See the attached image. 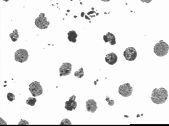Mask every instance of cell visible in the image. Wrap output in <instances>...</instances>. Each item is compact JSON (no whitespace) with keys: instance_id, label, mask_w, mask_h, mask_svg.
I'll use <instances>...</instances> for the list:
<instances>
[{"instance_id":"21","label":"cell","mask_w":169,"mask_h":126,"mask_svg":"<svg viewBox=\"0 0 169 126\" xmlns=\"http://www.w3.org/2000/svg\"><path fill=\"white\" fill-rule=\"evenodd\" d=\"M140 1L143 3H146L148 4V3H150L152 0H140Z\"/></svg>"},{"instance_id":"10","label":"cell","mask_w":169,"mask_h":126,"mask_svg":"<svg viewBox=\"0 0 169 126\" xmlns=\"http://www.w3.org/2000/svg\"><path fill=\"white\" fill-rule=\"evenodd\" d=\"M87 111L94 113L98 109L97 102L94 100H88L86 103Z\"/></svg>"},{"instance_id":"11","label":"cell","mask_w":169,"mask_h":126,"mask_svg":"<svg viewBox=\"0 0 169 126\" xmlns=\"http://www.w3.org/2000/svg\"><path fill=\"white\" fill-rule=\"evenodd\" d=\"M105 61L109 65H113L117 63L118 61V56L114 53H108L105 56Z\"/></svg>"},{"instance_id":"17","label":"cell","mask_w":169,"mask_h":126,"mask_svg":"<svg viewBox=\"0 0 169 126\" xmlns=\"http://www.w3.org/2000/svg\"><path fill=\"white\" fill-rule=\"evenodd\" d=\"M7 100H9L10 102H12L15 100V95L12 93H8L7 94Z\"/></svg>"},{"instance_id":"4","label":"cell","mask_w":169,"mask_h":126,"mask_svg":"<svg viewBox=\"0 0 169 126\" xmlns=\"http://www.w3.org/2000/svg\"><path fill=\"white\" fill-rule=\"evenodd\" d=\"M35 25L40 29H44L48 28L50 22L47 21V18L45 16V14L41 13L35 20Z\"/></svg>"},{"instance_id":"6","label":"cell","mask_w":169,"mask_h":126,"mask_svg":"<svg viewBox=\"0 0 169 126\" xmlns=\"http://www.w3.org/2000/svg\"><path fill=\"white\" fill-rule=\"evenodd\" d=\"M133 88L129 83L120 85L118 88V93L122 97H128L131 96L133 93Z\"/></svg>"},{"instance_id":"18","label":"cell","mask_w":169,"mask_h":126,"mask_svg":"<svg viewBox=\"0 0 169 126\" xmlns=\"http://www.w3.org/2000/svg\"><path fill=\"white\" fill-rule=\"evenodd\" d=\"M61 125H72V123L71 122L70 120L68 119H63L62 121L61 122Z\"/></svg>"},{"instance_id":"3","label":"cell","mask_w":169,"mask_h":126,"mask_svg":"<svg viewBox=\"0 0 169 126\" xmlns=\"http://www.w3.org/2000/svg\"><path fill=\"white\" fill-rule=\"evenodd\" d=\"M29 90L33 97H37L43 93V90L40 83L34 81L29 85Z\"/></svg>"},{"instance_id":"1","label":"cell","mask_w":169,"mask_h":126,"mask_svg":"<svg viewBox=\"0 0 169 126\" xmlns=\"http://www.w3.org/2000/svg\"><path fill=\"white\" fill-rule=\"evenodd\" d=\"M168 98V93L164 88H155L152 93V101L157 105L163 104L166 102Z\"/></svg>"},{"instance_id":"8","label":"cell","mask_w":169,"mask_h":126,"mask_svg":"<svg viewBox=\"0 0 169 126\" xmlns=\"http://www.w3.org/2000/svg\"><path fill=\"white\" fill-rule=\"evenodd\" d=\"M72 65L71 63H63L59 69L60 76H66L69 75L72 72Z\"/></svg>"},{"instance_id":"13","label":"cell","mask_w":169,"mask_h":126,"mask_svg":"<svg viewBox=\"0 0 169 126\" xmlns=\"http://www.w3.org/2000/svg\"><path fill=\"white\" fill-rule=\"evenodd\" d=\"M67 39L69 41L73 43H75L77 41V34L74 30L70 31L67 33Z\"/></svg>"},{"instance_id":"19","label":"cell","mask_w":169,"mask_h":126,"mask_svg":"<svg viewBox=\"0 0 169 126\" xmlns=\"http://www.w3.org/2000/svg\"><path fill=\"white\" fill-rule=\"evenodd\" d=\"M18 124L19 125H25V124H29L28 122L27 121V120H24V119H21L20 121L19 122Z\"/></svg>"},{"instance_id":"12","label":"cell","mask_w":169,"mask_h":126,"mask_svg":"<svg viewBox=\"0 0 169 126\" xmlns=\"http://www.w3.org/2000/svg\"><path fill=\"white\" fill-rule=\"evenodd\" d=\"M103 39L105 43H109L112 46L114 45L116 43V37L113 34L110 32H108L106 35L103 36Z\"/></svg>"},{"instance_id":"2","label":"cell","mask_w":169,"mask_h":126,"mask_svg":"<svg viewBox=\"0 0 169 126\" xmlns=\"http://www.w3.org/2000/svg\"><path fill=\"white\" fill-rule=\"evenodd\" d=\"M169 46L163 40H161L154 47V52L160 57L165 56L168 53Z\"/></svg>"},{"instance_id":"16","label":"cell","mask_w":169,"mask_h":126,"mask_svg":"<svg viewBox=\"0 0 169 126\" xmlns=\"http://www.w3.org/2000/svg\"><path fill=\"white\" fill-rule=\"evenodd\" d=\"M74 75L76 77L78 78V79H81L84 75V71L83 68H80L78 71H75V74H74Z\"/></svg>"},{"instance_id":"7","label":"cell","mask_w":169,"mask_h":126,"mask_svg":"<svg viewBox=\"0 0 169 126\" xmlns=\"http://www.w3.org/2000/svg\"><path fill=\"white\" fill-rule=\"evenodd\" d=\"M137 56V51L133 47H130L123 52V56L126 60L133 61H135Z\"/></svg>"},{"instance_id":"20","label":"cell","mask_w":169,"mask_h":126,"mask_svg":"<svg viewBox=\"0 0 169 126\" xmlns=\"http://www.w3.org/2000/svg\"><path fill=\"white\" fill-rule=\"evenodd\" d=\"M0 124L2 125V124H7V123H6V121H5V120H3L2 119V118H0Z\"/></svg>"},{"instance_id":"14","label":"cell","mask_w":169,"mask_h":126,"mask_svg":"<svg viewBox=\"0 0 169 126\" xmlns=\"http://www.w3.org/2000/svg\"><path fill=\"white\" fill-rule=\"evenodd\" d=\"M9 37L11 40L14 42L17 41L19 37V34H18V30H14L12 33L9 34Z\"/></svg>"},{"instance_id":"5","label":"cell","mask_w":169,"mask_h":126,"mask_svg":"<svg viewBox=\"0 0 169 126\" xmlns=\"http://www.w3.org/2000/svg\"><path fill=\"white\" fill-rule=\"evenodd\" d=\"M29 54L25 49H19L15 53V60L20 63H24L28 59Z\"/></svg>"},{"instance_id":"9","label":"cell","mask_w":169,"mask_h":126,"mask_svg":"<svg viewBox=\"0 0 169 126\" xmlns=\"http://www.w3.org/2000/svg\"><path fill=\"white\" fill-rule=\"evenodd\" d=\"M76 97L75 96H72L70 97L69 100L65 102V108L68 111H72L73 110L76 109L77 107V102L75 101Z\"/></svg>"},{"instance_id":"15","label":"cell","mask_w":169,"mask_h":126,"mask_svg":"<svg viewBox=\"0 0 169 126\" xmlns=\"http://www.w3.org/2000/svg\"><path fill=\"white\" fill-rule=\"evenodd\" d=\"M37 99L34 97H29L26 101L27 104L31 106H34L37 102Z\"/></svg>"},{"instance_id":"22","label":"cell","mask_w":169,"mask_h":126,"mask_svg":"<svg viewBox=\"0 0 169 126\" xmlns=\"http://www.w3.org/2000/svg\"><path fill=\"white\" fill-rule=\"evenodd\" d=\"M101 1H102V2H109L110 0H101Z\"/></svg>"},{"instance_id":"23","label":"cell","mask_w":169,"mask_h":126,"mask_svg":"<svg viewBox=\"0 0 169 126\" xmlns=\"http://www.w3.org/2000/svg\"><path fill=\"white\" fill-rule=\"evenodd\" d=\"M4 1H5V2H7L9 1V0H3Z\"/></svg>"}]
</instances>
